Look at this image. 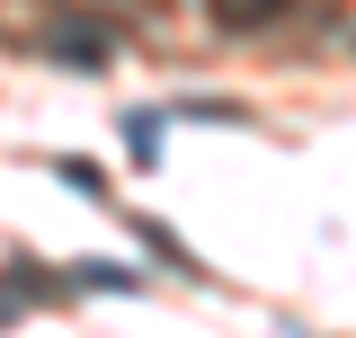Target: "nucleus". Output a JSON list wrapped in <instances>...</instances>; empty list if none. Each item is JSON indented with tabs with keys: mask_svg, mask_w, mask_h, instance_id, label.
I'll use <instances>...</instances> for the list:
<instances>
[{
	"mask_svg": "<svg viewBox=\"0 0 356 338\" xmlns=\"http://www.w3.org/2000/svg\"><path fill=\"white\" fill-rule=\"evenodd\" d=\"M205 18L222 36H285V27H303L312 9L303 0H205Z\"/></svg>",
	"mask_w": 356,
	"mask_h": 338,
	"instance_id": "obj_1",
	"label": "nucleus"
},
{
	"mask_svg": "<svg viewBox=\"0 0 356 338\" xmlns=\"http://www.w3.org/2000/svg\"><path fill=\"white\" fill-rule=\"evenodd\" d=\"M54 54H63V63H107L116 45H98L89 27H63V36H54Z\"/></svg>",
	"mask_w": 356,
	"mask_h": 338,
	"instance_id": "obj_2",
	"label": "nucleus"
}]
</instances>
